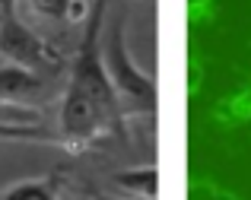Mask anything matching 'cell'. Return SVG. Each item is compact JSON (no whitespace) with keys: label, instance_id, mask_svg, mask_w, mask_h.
I'll return each instance as SVG.
<instances>
[{"label":"cell","instance_id":"4","mask_svg":"<svg viewBox=\"0 0 251 200\" xmlns=\"http://www.w3.org/2000/svg\"><path fill=\"white\" fill-rule=\"evenodd\" d=\"M42 121L38 108L25 102H10V99H0V133L6 140H19V137H42L38 130H32Z\"/></svg>","mask_w":251,"mask_h":200},{"label":"cell","instance_id":"9","mask_svg":"<svg viewBox=\"0 0 251 200\" xmlns=\"http://www.w3.org/2000/svg\"><path fill=\"white\" fill-rule=\"evenodd\" d=\"M245 118H251V86L226 105V121H245Z\"/></svg>","mask_w":251,"mask_h":200},{"label":"cell","instance_id":"6","mask_svg":"<svg viewBox=\"0 0 251 200\" xmlns=\"http://www.w3.org/2000/svg\"><path fill=\"white\" fill-rule=\"evenodd\" d=\"M38 73L23 70V67H13L0 61V99H10V102H23L32 92L38 89Z\"/></svg>","mask_w":251,"mask_h":200},{"label":"cell","instance_id":"12","mask_svg":"<svg viewBox=\"0 0 251 200\" xmlns=\"http://www.w3.org/2000/svg\"><path fill=\"white\" fill-rule=\"evenodd\" d=\"M16 3L19 0H0V19L3 16H16Z\"/></svg>","mask_w":251,"mask_h":200},{"label":"cell","instance_id":"5","mask_svg":"<svg viewBox=\"0 0 251 200\" xmlns=\"http://www.w3.org/2000/svg\"><path fill=\"white\" fill-rule=\"evenodd\" d=\"M115 188L134 200H156V194H159V169L153 162L124 169L115 175Z\"/></svg>","mask_w":251,"mask_h":200},{"label":"cell","instance_id":"10","mask_svg":"<svg viewBox=\"0 0 251 200\" xmlns=\"http://www.w3.org/2000/svg\"><path fill=\"white\" fill-rule=\"evenodd\" d=\"M32 10L42 13V16H51V19H64L70 13V3L74 0H29Z\"/></svg>","mask_w":251,"mask_h":200},{"label":"cell","instance_id":"13","mask_svg":"<svg viewBox=\"0 0 251 200\" xmlns=\"http://www.w3.org/2000/svg\"><path fill=\"white\" fill-rule=\"evenodd\" d=\"M102 200H134V197H102Z\"/></svg>","mask_w":251,"mask_h":200},{"label":"cell","instance_id":"7","mask_svg":"<svg viewBox=\"0 0 251 200\" xmlns=\"http://www.w3.org/2000/svg\"><path fill=\"white\" fill-rule=\"evenodd\" d=\"M0 200H61L57 197V184L48 178H25L16 181L0 194Z\"/></svg>","mask_w":251,"mask_h":200},{"label":"cell","instance_id":"14","mask_svg":"<svg viewBox=\"0 0 251 200\" xmlns=\"http://www.w3.org/2000/svg\"><path fill=\"white\" fill-rule=\"evenodd\" d=\"M0 140H6V137H3V133H0Z\"/></svg>","mask_w":251,"mask_h":200},{"label":"cell","instance_id":"8","mask_svg":"<svg viewBox=\"0 0 251 200\" xmlns=\"http://www.w3.org/2000/svg\"><path fill=\"white\" fill-rule=\"evenodd\" d=\"M188 200H242L235 191L223 188L220 181H213V178H194V181L188 184Z\"/></svg>","mask_w":251,"mask_h":200},{"label":"cell","instance_id":"11","mask_svg":"<svg viewBox=\"0 0 251 200\" xmlns=\"http://www.w3.org/2000/svg\"><path fill=\"white\" fill-rule=\"evenodd\" d=\"M188 16H191V23H197V25L213 23V16H216V0H188Z\"/></svg>","mask_w":251,"mask_h":200},{"label":"cell","instance_id":"1","mask_svg":"<svg viewBox=\"0 0 251 200\" xmlns=\"http://www.w3.org/2000/svg\"><path fill=\"white\" fill-rule=\"evenodd\" d=\"M102 19L105 0H96L92 16L86 19V32L80 38L76 57L70 64L67 92H64L61 118H57L61 137L70 150H83V146L102 140L121 121V102H118L102 64Z\"/></svg>","mask_w":251,"mask_h":200},{"label":"cell","instance_id":"2","mask_svg":"<svg viewBox=\"0 0 251 200\" xmlns=\"http://www.w3.org/2000/svg\"><path fill=\"white\" fill-rule=\"evenodd\" d=\"M102 64H105V73L111 79V89H115L121 108H134V111H143V115H153L156 111V79L143 70L140 64L134 61L127 48V32H124V19L111 25L108 38L102 42Z\"/></svg>","mask_w":251,"mask_h":200},{"label":"cell","instance_id":"3","mask_svg":"<svg viewBox=\"0 0 251 200\" xmlns=\"http://www.w3.org/2000/svg\"><path fill=\"white\" fill-rule=\"evenodd\" d=\"M0 61L38 73L45 67H57L61 57L25 23H19V16H3L0 19Z\"/></svg>","mask_w":251,"mask_h":200}]
</instances>
